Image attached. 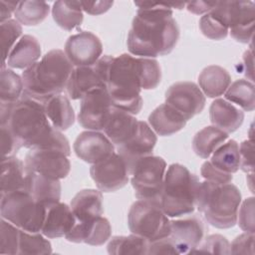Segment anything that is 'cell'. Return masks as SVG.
I'll list each match as a JSON object with an SVG mask.
<instances>
[{
	"instance_id": "6da1fadb",
	"label": "cell",
	"mask_w": 255,
	"mask_h": 255,
	"mask_svg": "<svg viewBox=\"0 0 255 255\" xmlns=\"http://www.w3.org/2000/svg\"><path fill=\"white\" fill-rule=\"evenodd\" d=\"M134 5L138 9L128 35L129 53L140 58L169 54L175 48L180 34L171 7L182 9L185 3L135 1Z\"/></svg>"
},
{
	"instance_id": "7a4b0ae2",
	"label": "cell",
	"mask_w": 255,
	"mask_h": 255,
	"mask_svg": "<svg viewBox=\"0 0 255 255\" xmlns=\"http://www.w3.org/2000/svg\"><path fill=\"white\" fill-rule=\"evenodd\" d=\"M161 81V69L152 58H134L128 54L111 56L106 89L113 106L131 115L142 108L141 90L155 89Z\"/></svg>"
},
{
	"instance_id": "3957f363",
	"label": "cell",
	"mask_w": 255,
	"mask_h": 255,
	"mask_svg": "<svg viewBox=\"0 0 255 255\" xmlns=\"http://www.w3.org/2000/svg\"><path fill=\"white\" fill-rule=\"evenodd\" d=\"M0 123L11 131L21 147L57 148L71 154L68 138L53 128L41 102L21 97L15 103L1 104Z\"/></svg>"
},
{
	"instance_id": "277c9868",
	"label": "cell",
	"mask_w": 255,
	"mask_h": 255,
	"mask_svg": "<svg viewBox=\"0 0 255 255\" xmlns=\"http://www.w3.org/2000/svg\"><path fill=\"white\" fill-rule=\"evenodd\" d=\"M73 70L74 65L64 51L60 49L49 51L40 61L24 70L22 97L44 103L60 95L66 89Z\"/></svg>"
},
{
	"instance_id": "5b68a950",
	"label": "cell",
	"mask_w": 255,
	"mask_h": 255,
	"mask_svg": "<svg viewBox=\"0 0 255 255\" xmlns=\"http://www.w3.org/2000/svg\"><path fill=\"white\" fill-rule=\"evenodd\" d=\"M241 192L234 184H218L204 180L199 182L196 207L205 220L219 229L233 227L237 223Z\"/></svg>"
},
{
	"instance_id": "8992f818",
	"label": "cell",
	"mask_w": 255,
	"mask_h": 255,
	"mask_svg": "<svg viewBox=\"0 0 255 255\" xmlns=\"http://www.w3.org/2000/svg\"><path fill=\"white\" fill-rule=\"evenodd\" d=\"M198 177L180 163H172L165 171L159 204L168 217L192 213L196 207Z\"/></svg>"
},
{
	"instance_id": "52a82bcc",
	"label": "cell",
	"mask_w": 255,
	"mask_h": 255,
	"mask_svg": "<svg viewBox=\"0 0 255 255\" xmlns=\"http://www.w3.org/2000/svg\"><path fill=\"white\" fill-rule=\"evenodd\" d=\"M1 217L28 232H40L47 207L38 202L25 189L1 195Z\"/></svg>"
},
{
	"instance_id": "ba28073f",
	"label": "cell",
	"mask_w": 255,
	"mask_h": 255,
	"mask_svg": "<svg viewBox=\"0 0 255 255\" xmlns=\"http://www.w3.org/2000/svg\"><path fill=\"white\" fill-rule=\"evenodd\" d=\"M128 225L131 233L148 242L169 235L170 221L158 200L139 199L132 203L128 213Z\"/></svg>"
},
{
	"instance_id": "9c48e42d",
	"label": "cell",
	"mask_w": 255,
	"mask_h": 255,
	"mask_svg": "<svg viewBox=\"0 0 255 255\" xmlns=\"http://www.w3.org/2000/svg\"><path fill=\"white\" fill-rule=\"evenodd\" d=\"M228 27L231 37L240 43L252 40L255 24V4L252 1L216 2L210 10Z\"/></svg>"
},
{
	"instance_id": "30bf717a",
	"label": "cell",
	"mask_w": 255,
	"mask_h": 255,
	"mask_svg": "<svg viewBox=\"0 0 255 255\" xmlns=\"http://www.w3.org/2000/svg\"><path fill=\"white\" fill-rule=\"evenodd\" d=\"M166 162L160 156L148 155L139 159L131 170V186L138 199L159 200Z\"/></svg>"
},
{
	"instance_id": "8fae6325",
	"label": "cell",
	"mask_w": 255,
	"mask_h": 255,
	"mask_svg": "<svg viewBox=\"0 0 255 255\" xmlns=\"http://www.w3.org/2000/svg\"><path fill=\"white\" fill-rule=\"evenodd\" d=\"M69 154L57 148H33L25 156V171L37 172L53 179L67 177L71 169Z\"/></svg>"
},
{
	"instance_id": "7c38bea8",
	"label": "cell",
	"mask_w": 255,
	"mask_h": 255,
	"mask_svg": "<svg viewBox=\"0 0 255 255\" xmlns=\"http://www.w3.org/2000/svg\"><path fill=\"white\" fill-rule=\"evenodd\" d=\"M114 106L106 88L90 91L81 99L79 124L91 130L104 129Z\"/></svg>"
},
{
	"instance_id": "4fadbf2b",
	"label": "cell",
	"mask_w": 255,
	"mask_h": 255,
	"mask_svg": "<svg viewBox=\"0 0 255 255\" xmlns=\"http://www.w3.org/2000/svg\"><path fill=\"white\" fill-rule=\"evenodd\" d=\"M90 174L100 191L114 192L126 186L129 171L125 159L114 152L108 158L93 164Z\"/></svg>"
},
{
	"instance_id": "5bb4252c",
	"label": "cell",
	"mask_w": 255,
	"mask_h": 255,
	"mask_svg": "<svg viewBox=\"0 0 255 255\" xmlns=\"http://www.w3.org/2000/svg\"><path fill=\"white\" fill-rule=\"evenodd\" d=\"M205 102L204 94L193 82H177L165 92V104L176 110L186 121L200 114Z\"/></svg>"
},
{
	"instance_id": "9a60e30c",
	"label": "cell",
	"mask_w": 255,
	"mask_h": 255,
	"mask_svg": "<svg viewBox=\"0 0 255 255\" xmlns=\"http://www.w3.org/2000/svg\"><path fill=\"white\" fill-rule=\"evenodd\" d=\"M207 227L197 214L170 221L168 237L175 245L178 254L192 253L204 238Z\"/></svg>"
},
{
	"instance_id": "2e32d148",
	"label": "cell",
	"mask_w": 255,
	"mask_h": 255,
	"mask_svg": "<svg viewBox=\"0 0 255 255\" xmlns=\"http://www.w3.org/2000/svg\"><path fill=\"white\" fill-rule=\"evenodd\" d=\"M65 53L70 62L77 66H93L103 53V45L98 36L89 31H82L68 38Z\"/></svg>"
},
{
	"instance_id": "e0dca14e",
	"label": "cell",
	"mask_w": 255,
	"mask_h": 255,
	"mask_svg": "<svg viewBox=\"0 0 255 255\" xmlns=\"http://www.w3.org/2000/svg\"><path fill=\"white\" fill-rule=\"evenodd\" d=\"M157 137L151 128L143 121H138L136 132L124 144L118 146V153L125 159L129 175L135 163L148 155L156 144Z\"/></svg>"
},
{
	"instance_id": "ac0fdd59",
	"label": "cell",
	"mask_w": 255,
	"mask_h": 255,
	"mask_svg": "<svg viewBox=\"0 0 255 255\" xmlns=\"http://www.w3.org/2000/svg\"><path fill=\"white\" fill-rule=\"evenodd\" d=\"M76 155L88 163H98L115 152V145L99 130L82 131L74 142Z\"/></svg>"
},
{
	"instance_id": "d6986e66",
	"label": "cell",
	"mask_w": 255,
	"mask_h": 255,
	"mask_svg": "<svg viewBox=\"0 0 255 255\" xmlns=\"http://www.w3.org/2000/svg\"><path fill=\"white\" fill-rule=\"evenodd\" d=\"M112 235L110 221L103 216L88 221H77L74 227L65 237L74 243H86L93 246H100L106 243Z\"/></svg>"
},
{
	"instance_id": "ffe728a7",
	"label": "cell",
	"mask_w": 255,
	"mask_h": 255,
	"mask_svg": "<svg viewBox=\"0 0 255 255\" xmlns=\"http://www.w3.org/2000/svg\"><path fill=\"white\" fill-rule=\"evenodd\" d=\"M76 222L71 206L59 201L47 207L41 232L47 238L63 237L71 231Z\"/></svg>"
},
{
	"instance_id": "44dd1931",
	"label": "cell",
	"mask_w": 255,
	"mask_h": 255,
	"mask_svg": "<svg viewBox=\"0 0 255 255\" xmlns=\"http://www.w3.org/2000/svg\"><path fill=\"white\" fill-rule=\"evenodd\" d=\"M24 189L46 207L59 202L61 198L60 180L37 172H26Z\"/></svg>"
},
{
	"instance_id": "7402d4cb",
	"label": "cell",
	"mask_w": 255,
	"mask_h": 255,
	"mask_svg": "<svg viewBox=\"0 0 255 255\" xmlns=\"http://www.w3.org/2000/svg\"><path fill=\"white\" fill-rule=\"evenodd\" d=\"M137 127L138 121L131 114L114 107L104 130L109 139L118 147L136 132Z\"/></svg>"
},
{
	"instance_id": "603a6c76",
	"label": "cell",
	"mask_w": 255,
	"mask_h": 255,
	"mask_svg": "<svg viewBox=\"0 0 255 255\" xmlns=\"http://www.w3.org/2000/svg\"><path fill=\"white\" fill-rule=\"evenodd\" d=\"M106 88L104 80L95 66H82L73 70L67 83V93L72 100L82 99L90 91Z\"/></svg>"
},
{
	"instance_id": "cb8c5ba5",
	"label": "cell",
	"mask_w": 255,
	"mask_h": 255,
	"mask_svg": "<svg viewBox=\"0 0 255 255\" xmlns=\"http://www.w3.org/2000/svg\"><path fill=\"white\" fill-rule=\"evenodd\" d=\"M211 124L230 133L237 130L244 121V113L225 99H216L209 108Z\"/></svg>"
},
{
	"instance_id": "d4e9b609",
	"label": "cell",
	"mask_w": 255,
	"mask_h": 255,
	"mask_svg": "<svg viewBox=\"0 0 255 255\" xmlns=\"http://www.w3.org/2000/svg\"><path fill=\"white\" fill-rule=\"evenodd\" d=\"M71 209L80 222L102 216L104 213L102 191L92 188L79 191L71 200Z\"/></svg>"
},
{
	"instance_id": "484cf974",
	"label": "cell",
	"mask_w": 255,
	"mask_h": 255,
	"mask_svg": "<svg viewBox=\"0 0 255 255\" xmlns=\"http://www.w3.org/2000/svg\"><path fill=\"white\" fill-rule=\"evenodd\" d=\"M148 123L158 135L166 136L181 130L186 125V120L172 107L162 104L151 112Z\"/></svg>"
},
{
	"instance_id": "4316f807",
	"label": "cell",
	"mask_w": 255,
	"mask_h": 255,
	"mask_svg": "<svg viewBox=\"0 0 255 255\" xmlns=\"http://www.w3.org/2000/svg\"><path fill=\"white\" fill-rule=\"evenodd\" d=\"M41 56V45L36 37L24 35L18 40L8 55V67L13 69H27L38 62Z\"/></svg>"
},
{
	"instance_id": "83f0119b",
	"label": "cell",
	"mask_w": 255,
	"mask_h": 255,
	"mask_svg": "<svg viewBox=\"0 0 255 255\" xmlns=\"http://www.w3.org/2000/svg\"><path fill=\"white\" fill-rule=\"evenodd\" d=\"M45 113L57 130H66L75 123L73 107L66 96L56 95L43 103Z\"/></svg>"
},
{
	"instance_id": "f1b7e54d",
	"label": "cell",
	"mask_w": 255,
	"mask_h": 255,
	"mask_svg": "<svg viewBox=\"0 0 255 255\" xmlns=\"http://www.w3.org/2000/svg\"><path fill=\"white\" fill-rule=\"evenodd\" d=\"M200 90L208 98L222 96L231 84V76L226 69L211 65L205 67L198 76Z\"/></svg>"
},
{
	"instance_id": "f546056e",
	"label": "cell",
	"mask_w": 255,
	"mask_h": 255,
	"mask_svg": "<svg viewBox=\"0 0 255 255\" xmlns=\"http://www.w3.org/2000/svg\"><path fill=\"white\" fill-rule=\"evenodd\" d=\"M25 176V164L20 158L15 155L2 157L0 181L1 195L24 189Z\"/></svg>"
},
{
	"instance_id": "4dcf8cb0",
	"label": "cell",
	"mask_w": 255,
	"mask_h": 255,
	"mask_svg": "<svg viewBox=\"0 0 255 255\" xmlns=\"http://www.w3.org/2000/svg\"><path fill=\"white\" fill-rule=\"evenodd\" d=\"M227 138V132L214 126H208L195 133L192 140V148L199 157L207 159Z\"/></svg>"
},
{
	"instance_id": "1f68e13d",
	"label": "cell",
	"mask_w": 255,
	"mask_h": 255,
	"mask_svg": "<svg viewBox=\"0 0 255 255\" xmlns=\"http://www.w3.org/2000/svg\"><path fill=\"white\" fill-rule=\"evenodd\" d=\"M52 16L56 24L67 31L80 26L84 19L80 1H56L52 7Z\"/></svg>"
},
{
	"instance_id": "d6a6232c",
	"label": "cell",
	"mask_w": 255,
	"mask_h": 255,
	"mask_svg": "<svg viewBox=\"0 0 255 255\" xmlns=\"http://www.w3.org/2000/svg\"><path fill=\"white\" fill-rule=\"evenodd\" d=\"M210 156V163L223 172L232 174L239 169V144L234 139H229L227 142H223Z\"/></svg>"
},
{
	"instance_id": "836d02e7",
	"label": "cell",
	"mask_w": 255,
	"mask_h": 255,
	"mask_svg": "<svg viewBox=\"0 0 255 255\" xmlns=\"http://www.w3.org/2000/svg\"><path fill=\"white\" fill-rule=\"evenodd\" d=\"M224 94L226 101L236 104L246 112L255 109V89L253 83L248 80L240 79L233 82Z\"/></svg>"
},
{
	"instance_id": "e575fe53",
	"label": "cell",
	"mask_w": 255,
	"mask_h": 255,
	"mask_svg": "<svg viewBox=\"0 0 255 255\" xmlns=\"http://www.w3.org/2000/svg\"><path fill=\"white\" fill-rule=\"evenodd\" d=\"M148 241L138 235L114 236L110 239L107 249L113 255L127 254H147Z\"/></svg>"
},
{
	"instance_id": "d590c367",
	"label": "cell",
	"mask_w": 255,
	"mask_h": 255,
	"mask_svg": "<svg viewBox=\"0 0 255 255\" xmlns=\"http://www.w3.org/2000/svg\"><path fill=\"white\" fill-rule=\"evenodd\" d=\"M50 6L44 1H21L14 13L16 20L25 26H36L48 16Z\"/></svg>"
},
{
	"instance_id": "8d00e7d4",
	"label": "cell",
	"mask_w": 255,
	"mask_h": 255,
	"mask_svg": "<svg viewBox=\"0 0 255 255\" xmlns=\"http://www.w3.org/2000/svg\"><path fill=\"white\" fill-rule=\"evenodd\" d=\"M24 91L22 78L13 70L1 67L0 103L12 104L21 99Z\"/></svg>"
},
{
	"instance_id": "74e56055",
	"label": "cell",
	"mask_w": 255,
	"mask_h": 255,
	"mask_svg": "<svg viewBox=\"0 0 255 255\" xmlns=\"http://www.w3.org/2000/svg\"><path fill=\"white\" fill-rule=\"evenodd\" d=\"M46 236L40 232H28L20 230L19 236V251L20 255H41L51 254L52 245L51 242L45 238Z\"/></svg>"
},
{
	"instance_id": "f35d334b",
	"label": "cell",
	"mask_w": 255,
	"mask_h": 255,
	"mask_svg": "<svg viewBox=\"0 0 255 255\" xmlns=\"http://www.w3.org/2000/svg\"><path fill=\"white\" fill-rule=\"evenodd\" d=\"M20 228L6 219L0 222V253L1 254H18Z\"/></svg>"
},
{
	"instance_id": "ab89813d",
	"label": "cell",
	"mask_w": 255,
	"mask_h": 255,
	"mask_svg": "<svg viewBox=\"0 0 255 255\" xmlns=\"http://www.w3.org/2000/svg\"><path fill=\"white\" fill-rule=\"evenodd\" d=\"M22 35V27L17 20L10 19L1 23V47H2V56L3 64L2 67H5L8 55L16 44V40Z\"/></svg>"
},
{
	"instance_id": "60d3db41",
	"label": "cell",
	"mask_w": 255,
	"mask_h": 255,
	"mask_svg": "<svg viewBox=\"0 0 255 255\" xmlns=\"http://www.w3.org/2000/svg\"><path fill=\"white\" fill-rule=\"evenodd\" d=\"M199 29L201 33L211 40H223L227 37L228 27L211 11L205 13L199 20Z\"/></svg>"
},
{
	"instance_id": "b9f144b4",
	"label": "cell",
	"mask_w": 255,
	"mask_h": 255,
	"mask_svg": "<svg viewBox=\"0 0 255 255\" xmlns=\"http://www.w3.org/2000/svg\"><path fill=\"white\" fill-rule=\"evenodd\" d=\"M194 252L230 254V243L223 235L211 234L203 238L199 246L192 253Z\"/></svg>"
},
{
	"instance_id": "7bdbcfd3",
	"label": "cell",
	"mask_w": 255,
	"mask_h": 255,
	"mask_svg": "<svg viewBox=\"0 0 255 255\" xmlns=\"http://www.w3.org/2000/svg\"><path fill=\"white\" fill-rule=\"evenodd\" d=\"M237 222L243 231L254 233V197H248L240 203Z\"/></svg>"
},
{
	"instance_id": "ee69618b",
	"label": "cell",
	"mask_w": 255,
	"mask_h": 255,
	"mask_svg": "<svg viewBox=\"0 0 255 255\" xmlns=\"http://www.w3.org/2000/svg\"><path fill=\"white\" fill-rule=\"evenodd\" d=\"M200 174L205 180L218 184L230 183L233 179L231 173L223 172L220 169L214 167L209 160H206L205 162L202 163L200 168Z\"/></svg>"
},
{
	"instance_id": "f6af8a7d",
	"label": "cell",
	"mask_w": 255,
	"mask_h": 255,
	"mask_svg": "<svg viewBox=\"0 0 255 255\" xmlns=\"http://www.w3.org/2000/svg\"><path fill=\"white\" fill-rule=\"evenodd\" d=\"M239 156H240V165L244 172H251L254 171V147L252 139H246L241 142L239 145Z\"/></svg>"
},
{
	"instance_id": "bcb514c9",
	"label": "cell",
	"mask_w": 255,
	"mask_h": 255,
	"mask_svg": "<svg viewBox=\"0 0 255 255\" xmlns=\"http://www.w3.org/2000/svg\"><path fill=\"white\" fill-rule=\"evenodd\" d=\"M254 233L245 232L237 236L230 244V254H253Z\"/></svg>"
},
{
	"instance_id": "7dc6e473",
	"label": "cell",
	"mask_w": 255,
	"mask_h": 255,
	"mask_svg": "<svg viewBox=\"0 0 255 255\" xmlns=\"http://www.w3.org/2000/svg\"><path fill=\"white\" fill-rule=\"evenodd\" d=\"M1 128V149H2V157L13 156L18 150L21 148V145L16 140L11 131L4 126H0Z\"/></svg>"
},
{
	"instance_id": "c3c4849f",
	"label": "cell",
	"mask_w": 255,
	"mask_h": 255,
	"mask_svg": "<svg viewBox=\"0 0 255 255\" xmlns=\"http://www.w3.org/2000/svg\"><path fill=\"white\" fill-rule=\"evenodd\" d=\"M147 254H178L175 245L167 236L165 238L149 242Z\"/></svg>"
},
{
	"instance_id": "681fc988",
	"label": "cell",
	"mask_w": 255,
	"mask_h": 255,
	"mask_svg": "<svg viewBox=\"0 0 255 255\" xmlns=\"http://www.w3.org/2000/svg\"><path fill=\"white\" fill-rule=\"evenodd\" d=\"M82 9L90 15L106 13L114 4L113 1H80Z\"/></svg>"
},
{
	"instance_id": "f907efd6",
	"label": "cell",
	"mask_w": 255,
	"mask_h": 255,
	"mask_svg": "<svg viewBox=\"0 0 255 255\" xmlns=\"http://www.w3.org/2000/svg\"><path fill=\"white\" fill-rule=\"evenodd\" d=\"M216 2H205V1H194L186 3V9L193 14H203L209 12L214 6Z\"/></svg>"
},
{
	"instance_id": "816d5d0a",
	"label": "cell",
	"mask_w": 255,
	"mask_h": 255,
	"mask_svg": "<svg viewBox=\"0 0 255 255\" xmlns=\"http://www.w3.org/2000/svg\"><path fill=\"white\" fill-rule=\"evenodd\" d=\"M19 2H14V1H5L1 0L0 1V21L1 23L10 20V17L12 13L16 11V8L18 6Z\"/></svg>"
}]
</instances>
